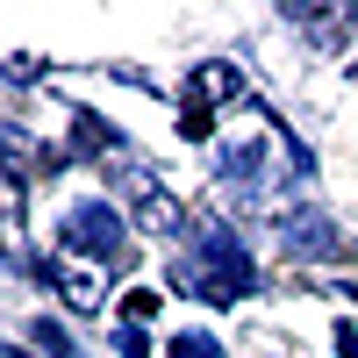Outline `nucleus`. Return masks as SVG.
Instances as JSON below:
<instances>
[{
    "label": "nucleus",
    "instance_id": "obj_2",
    "mask_svg": "<svg viewBox=\"0 0 358 358\" xmlns=\"http://www.w3.org/2000/svg\"><path fill=\"white\" fill-rule=\"evenodd\" d=\"M287 244H294V251H330V229H322L315 215H301V222H294V236H287Z\"/></svg>",
    "mask_w": 358,
    "mask_h": 358
},
{
    "label": "nucleus",
    "instance_id": "obj_3",
    "mask_svg": "<svg viewBox=\"0 0 358 358\" xmlns=\"http://www.w3.org/2000/svg\"><path fill=\"white\" fill-rule=\"evenodd\" d=\"M65 294H72V308H101V280H94V273H72Z\"/></svg>",
    "mask_w": 358,
    "mask_h": 358
},
{
    "label": "nucleus",
    "instance_id": "obj_5",
    "mask_svg": "<svg viewBox=\"0 0 358 358\" xmlns=\"http://www.w3.org/2000/svg\"><path fill=\"white\" fill-rule=\"evenodd\" d=\"M179 358H215V351H208V337H179Z\"/></svg>",
    "mask_w": 358,
    "mask_h": 358
},
{
    "label": "nucleus",
    "instance_id": "obj_1",
    "mask_svg": "<svg viewBox=\"0 0 358 358\" xmlns=\"http://www.w3.org/2000/svg\"><path fill=\"white\" fill-rule=\"evenodd\" d=\"M143 229H158V236H172V229H179V208H172L165 194H151V201H143Z\"/></svg>",
    "mask_w": 358,
    "mask_h": 358
},
{
    "label": "nucleus",
    "instance_id": "obj_4",
    "mask_svg": "<svg viewBox=\"0 0 358 358\" xmlns=\"http://www.w3.org/2000/svg\"><path fill=\"white\" fill-rule=\"evenodd\" d=\"M194 94H236V72H222V65H201Z\"/></svg>",
    "mask_w": 358,
    "mask_h": 358
}]
</instances>
